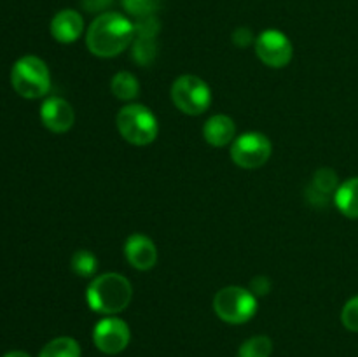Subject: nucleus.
Listing matches in <instances>:
<instances>
[{
    "label": "nucleus",
    "instance_id": "nucleus-3",
    "mask_svg": "<svg viewBox=\"0 0 358 357\" xmlns=\"http://www.w3.org/2000/svg\"><path fill=\"white\" fill-rule=\"evenodd\" d=\"M10 83L20 97L35 100V98H42L49 93L51 74H49L44 59L28 55L14 63L13 70H10Z\"/></svg>",
    "mask_w": 358,
    "mask_h": 357
},
{
    "label": "nucleus",
    "instance_id": "nucleus-15",
    "mask_svg": "<svg viewBox=\"0 0 358 357\" xmlns=\"http://www.w3.org/2000/svg\"><path fill=\"white\" fill-rule=\"evenodd\" d=\"M110 91L119 100H135L140 93V84L131 72H117L110 80Z\"/></svg>",
    "mask_w": 358,
    "mask_h": 357
},
{
    "label": "nucleus",
    "instance_id": "nucleus-6",
    "mask_svg": "<svg viewBox=\"0 0 358 357\" xmlns=\"http://www.w3.org/2000/svg\"><path fill=\"white\" fill-rule=\"evenodd\" d=\"M171 100L184 114L199 115L212 104V90L201 77L185 74L175 79L171 86Z\"/></svg>",
    "mask_w": 358,
    "mask_h": 357
},
{
    "label": "nucleus",
    "instance_id": "nucleus-17",
    "mask_svg": "<svg viewBox=\"0 0 358 357\" xmlns=\"http://www.w3.org/2000/svg\"><path fill=\"white\" fill-rule=\"evenodd\" d=\"M273 342L269 336L259 335L245 340L238 350V357H271Z\"/></svg>",
    "mask_w": 358,
    "mask_h": 357
},
{
    "label": "nucleus",
    "instance_id": "nucleus-7",
    "mask_svg": "<svg viewBox=\"0 0 358 357\" xmlns=\"http://www.w3.org/2000/svg\"><path fill=\"white\" fill-rule=\"evenodd\" d=\"M273 146L264 133L247 132L231 144V160L245 170L261 168L271 158Z\"/></svg>",
    "mask_w": 358,
    "mask_h": 357
},
{
    "label": "nucleus",
    "instance_id": "nucleus-5",
    "mask_svg": "<svg viewBox=\"0 0 358 357\" xmlns=\"http://www.w3.org/2000/svg\"><path fill=\"white\" fill-rule=\"evenodd\" d=\"M213 310L227 324H245L257 312V296L241 286H227L213 298Z\"/></svg>",
    "mask_w": 358,
    "mask_h": 357
},
{
    "label": "nucleus",
    "instance_id": "nucleus-1",
    "mask_svg": "<svg viewBox=\"0 0 358 357\" xmlns=\"http://www.w3.org/2000/svg\"><path fill=\"white\" fill-rule=\"evenodd\" d=\"M135 41L133 21L119 13L98 14L86 31V46L91 55L114 58Z\"/></svg>",
    "mask_w": 358,
    "mask_h": 357
},
{
    "label": "nucleus",
    "instance_id": "nucleus-27",
    "mask_svg": "<svg viewBox=\"0 0 358 357\" xmlns=\"http://www.w3.org/2000/svg\"><path fill=\"white\" fill-rule=\"evenodd\" d=\"M3 357H30V354L23 352V350H13V352L6 354Z\"/></svg>",
    "mask_w": 358,
    "mask_h": 357
},
{
    "label": "nucleus",
    "instance_id": "nucleus-16",
    "mask_svg": "<svg viewBox=\"0 0 358 357\" xmlns=\"http://www.w3.org/2000/svg\"><path fill=\"white\" fill-rule=\"evenodd\" d=\"M38 357H80V345L72 336H58L45 343Z\"/></svg>",
    "mask_w": 358,
    "mask_h": 357
},
{
    "label": "nucleus",
    "instance_id": "nucleus-4",
    "mask_svg": "<svg viewBox=\"0 0 358 357\" xmlns=\"http://www.w3.org/2000/svg\"><path fill=\"white\" fill-rule=\"evenodd\" d=\"M115 122L122 139L131 146H149L156 140L159 132L157 118L142 104H129L122 107Z\"/></svg>",
    "mask_w": 358,
    "mask_h": 357
},
{
    "label": "nucleus",
    "instance_id": "nucleus-22",
    "mask_svg": "<svg viewBox=\"0 0 358 357\" xmlns=\"http://www.w3.org/2000/svg\"><path fill=\"white\" fill-rule=\"evenodd\" d=\"M133 27H135V37L143 38H156L161 30V23L159 20H157V16L138 18V20L133 23Z\"/></svg>",
    "mask_w": 358,
    "mask_h": 357
},
{
    "label": "nucleus",
    "instance_id": "nucleus-14",
    "mask_svg": "<svg viewBox=\"0 0 358 357\" xmlns=\"http://www.w3.org/2000/svg\"><path fill=\"white\" fill-rule=\"evenodd\" d=\"M339 212L348 219H358V177H352L339 184L334 195Z\"/></svg>",
    "mask_w": 358,
    "mask_h": 357
},
{
    "label": "nucleus",
    "instance_id": "nucleus-23",
    "mask_svg": "<svg viewBox=\"0 0 358 357\" xmlns=\"http://www.w3.org/2000/svg\"><path fill=\"white\" fill-rule=\"evenodd\" d=\"M341 322L348 331L358 332V296H353L345 303L341 310Z\"/></svg>",
    "mask_w": 358,
    "mask_h": 357
},
{
    "label": "nucleus",
    "instance_id": "nucleus-21",
    "mask_svg": "<svg viewBox=\"0 0 358 357\" xmlns=\"http://www.w3.org/2000/svg\"><path fill=\"white\" fill-rule=\"evenodd\" d=\"M161 0H122V7L126 9V13L138 18H147V16H156V13L159 10Z\"/></svg>",
    "mask_w": 358,
    "mask_h": 357
},
{
    "label": "nucleus",
    "instance_id": "nucleus-2",
    "mask_svg": "<svg viewBox=\"0 0 358 357\" xmlns=\"http://www.w3.org/2000/svg\"><path fill=\"white\" fill-rule=\"evenodd\" d=\"M131 298V282L121 273H103L94 276L86 290V300L91 310L105 317L126 310Z\"/></svg>",
    "mask_w": 358,
    "mask_h": 357
},
{
    "label": "nucleus",
    "instance_id": "nucleus-26",
    "mask_svg": "<svg viewBox=\"0 0 358 357\" xmlns=\"http://www.w3.org/2000/svg\"><path fill=\"white\" fill-rule=\"evenodd\" d=\"M114 0H80V6L87 10V13H103Z\"/></svg>",
    "mask_w": 358,
    "mask_h": 357
},
{
    "label": "nucleus",
    "instance_id": "nucleus-12",
    "mask_svg": "<svg viewBox=\"0 0 358 357\" xmlns=\"http://www.w3.org/2000/svg\"><path fill=\"white\" fill-rule=\"evenodd\" d=\"M83 14L73 9H63L51 20V35L62 44H72L83 35Z\"/></svg>",
    "mask_w": 358,
    "mask_h": 357
},
{
    "label": "nucleus",
    "instance_id": "nucleus-8",
    "mask_svg": "<svg viewBox=\"0 0 358 357\" xmlns=\"http://www.w3.org/2000/svg\"><path fill=\"white\" fill-rule=\"evenodd\" d=\"M129 340H131L129 326L115 315H107L98 321L93 328L94 346L107 356H117L122 350H126Z\"/></svg>",
    "mask_w": 358,
    "mask_h": 357
},
{
    "label": "nucleus",
    "instance_id": "nucleus-10",
    "mask_svg": "<svg viewBox=\"0 0 358 357\" xmlns=\"http://www.w3.org/2000/svg\"><path fill=\"white\" fill-rule=\"evenodd\" d=\"M42 125L52 133H65L69 132L76 121L72 105L59 97L45 98L41 107Z\"/></svg>",
    "mask_w": 358,
    "mask_h": 357
},
{
    "label": "nucleus",
    "instance_id": "nucleus-9",
    "mask_svg": "<svg viewBox=\"0 0 358 357\" xmlns=\"http://www.w3.org/2000/svg\"><path fill=\"white\" fill-rule=\"evenodd\" d=\"M255 52L264 65L283 69L292 59L294 46L283 31L266 30L255 38Z\"/></svg>",
    "mask_w": 358,
    "mask_h": 357
},
{
    "label": "nucleus",
    "instance_id": "nucleus-24",
    "mask_svg": "<svg viewBox=\"0 0 358 357\" xmlns=\"http://www.w3.org/2000/svg\"><path fill=\"white\" fill-rule=\"evenodd\" d=\"M233 42L238 48H247V46H250L254 42V34H252V30H248L245 27L236 28L233 31Z\"/></svg>",
    "mask_w": 358,
    "mask_h": 357
},
{
    "label": "nucleus",
    "instance_id": "nucleus-19",
    "mask_svg": "<svg viewBox=\"0 0 358 357\" xmlns=\"http://www.w3.org/2000/svg\"><path fill=\"white\" fill-rule=\"evenodd\" d=\"M72 272L79 276H94L98 270V259L91 251L80 248L72 255Z\"/></svg>",
    "mask_w": 358,
    "mask_h": 357
},
{
    "label": "nucleus",
    "instance_id": "nucleus-11",
    "mask_svg": "<svg viewBox=\"0 0 358 357\" xmlns=\"http://www.w3.org/2000/svg\"><path fill=\"white\" fill-rule=\"evenodd\" d=\"M124 255L133 268L147 272L157 262L156 244L147 234L133 233L124 241Z\"/></svg>",
    "mask_w": 358,
    "mask_h": 357
},
{
    "label": "nucleus",
    "instance_id": "nucleus-20",
    "mask_svg": "<svg viewBox=\"0 0 358 357\" xmlns=\"http://www.w3.org/2000/svg\"><path fill=\"white\" fill-rule=\"evenodd\" d=\"M311 186L331 198V195H336V191H338L339 188L338 174H336L334 170H331V168H320V170L315 174Z\"/></svg>",
    "mask_w": 358,
    "mask_h": 357
},
{
    "label": "nucleus",
    "instance_id": "nucleus-25",
    "mask_svg": "<svg viewBox=\"0 0 358 357\" xmlns=\"http://www.w3.org/2000/svg\"><path fill=\"white\" fill-rule=\"evenodd\" d=\"M250 290L255 296H264V294H269V290H271V282H269L268 276L259 275L250 282Z\"/></svg>",
    "mask_w": 358,
    "mask_h": 357
},
{
    "label": "nucleus",
    "instance_id": "nucleus-18",
    "mask_svg": "<svg viewBox=\"0 0 358 357\" xmlns=\"http://www.w3.org/2000/svg\"><path fill=\"white\" fill-rule=\"evenodd\" d=\"M131 56L138 65L149 66L157 56V42L156 38L135 37L131 44Z\"/></svg>",
    "mask_w": 358,
    "mask_h": 357
},
{
    "label": "nucleus",
    "instance_id": "nucleus-13",
    "mask_svg": "<svg viewBox=\"0 0 358 357\" xmlns=\"http://www.w3.org/2000/svg\"><path fill=\"white\" fill-rule=\"evenodd\" d=\"M203 136L213 147L229 146L236 139V125L229 115L215 114L203 126Z\"/></svg>",
    "mask_w": 358,
    "mask_h": 357
}]
</instances>
